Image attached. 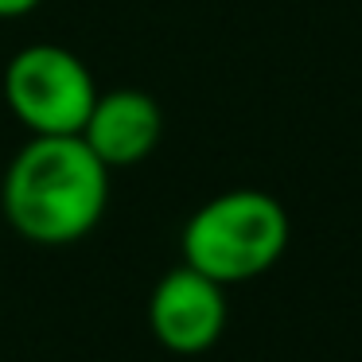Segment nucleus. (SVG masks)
Instances as JSON below:
<instances>
[{
    "label": "nucleus",
    "mask_w": 362,
    "mask_h": 362,
    "mask_svg": "<svg viewBox=\"0 0 362 362\" xmlns=\"http://www.w3.org/2000/svg\"><path fill=\"white\" fill-rule=\"evenodd\" d=\"M0 203L12 230L28 242H78L105 214L110 168L82 136H32L4 172Z\"/></svg>",
    "instance_id": "f257e3e1"
},
{
    "label": "nucleus",
    "mask_w": 362,
    "mask_h": 362,
    "mask_svg": "<svg viewBox=\"0 0 362 362\" xmlns=\"http://www.w3.org/2000/svg\"><path fill=\"white\" fill-rule=\"evenodd\" d=\"M288 250V211L257 187H234L206 199L183 226V265L218 284H242L269 273Z\"/></svg>",
    "instance_id": "f03ea898"
},
{
    "label": "nucleus",
    "mask_w": 362,
    "mask_h": 362,
    "mask_svg": "<svg viewBox=\"0 0 362 362\" xmlns=\"http://www.w3.org/2000/svg\"><path fill=\"white\" fill-rule=\"evenodd\" d=\"M94 98L90 66L59 43H32L4 66V102L32 136H78Z\"/></svg>",
    "instance_id": "7ed1b4c3"
},
{
    "label": "nucleus",
    "mask_w": 362,
    "mask_h": 362,
    "mask_svg": "<svg viewBox=\"0 0 362 362\" xmlns=\"http://www.w3.org/2000/svg\"><path fill=\"white\" fill-rule=\"evenodd\" d=\"M148 327L172 354H203L226 331V284L191 265L160 276L148 300Z\"/></svg>",
    "instance_id": "20e7f679"
},
{
    "label": "nucleus",
    "mask_w": 362,
    "mask_h": 362,
    "mask_svg": "<svg viewBox=\"0 0 362 362\" xmlns=\"http://www.w3.org/2000/svg\"><path fill=\"white\" fill-rule=\"evenodd\" d=\"M160 133H164V110L156 105V98L144 90H110L94 98V110L78 136L113 172L148 160L160 144Z\"/></svg>",
    "instance_id": "39448f33"
},
{
    "label": "nucleus",
    "mask_w": 362,
    "mask_h": 362,
    "mask_svg": "<svg viewBox=\"0 0 362 362\" xmlns=\"http://www.w3.org/2000/svg\"><path fill=\"white\" fill-rule=\"evenodd\" d=\"M43 0H0V20H20L28 12H35Z\"/></svg>",
    "instance_id": "423d86ee"
}]
</instances>
